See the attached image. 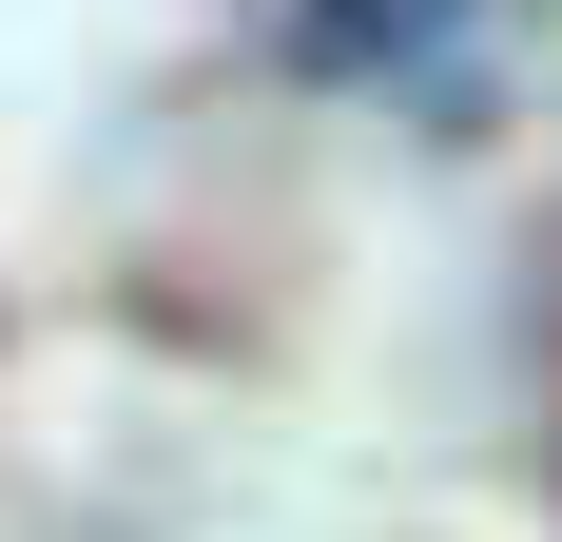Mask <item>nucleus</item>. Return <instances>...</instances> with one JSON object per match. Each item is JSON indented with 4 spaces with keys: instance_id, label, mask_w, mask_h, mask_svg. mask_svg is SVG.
Returning a JSON list of instances; mask_svg holds the SVG:
<instances>
[{
    "instance_id": "1",
    "label": "nucleus",
    "mask_w": 562,
    "mask_h": 542,
    "mask_svg": "<svg viewBox=\"0 0 562 542\" xmlns=\"http://www.w3.org/2000/svg\"><path fill=\"white\" fill-rule=\"evenodd\" d=\"M427 39H465V0H330V20H311L330 78H389V58H427Z\"/></svg>"
}]
</instances>
